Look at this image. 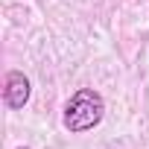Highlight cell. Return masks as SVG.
<instances>
[{
	"label": "cell",
	"instance_id": "cell-3",
	"mask_svg": "<svg viewBox=\"0 0 149 149\" xmlns=\"http://www.w3.org/2000/svg\"><path fill=\"white\" fill-rule=\"evenodd\" d=\"M18 149H29V146H18Z\"/></svg>",
	"mask_w": 149,
	"mask_h": 149
},
{
	"label": "cell",
	"instance_id": "cell-1",
	"mask_svg": "<svg viewBox=\"0 0 149 149\" xmlns=\"http://www.w3.org/2000/svg\"><path fill=\"white\" fill-rule=\"evenodd\" d=\"M105 117V102L100 97V91L94 88H79L76 94H70V100L64 102V114L61 123L70 134H85L91 129H97Z\"/></svg>",
	"mask_w": 149,
	"mask_h": 149
},
{
	"label": "cell",
	"instance_id": "cell-2",
	"mask_svg": "<svg viewBox=\"0 0 149 149\" xmlns=\"http://www.w3.org/2000/svg\"><path fill=\"white\" fill-rule=\"evenodd\" d=\"M29 94H32L29 79L24 76L21 70H9V73H6V85H3V102H6V108L21 111V108L29 102Z\"/></svg>",
	"mask_w": 149,
	"mask_h": 149
}]
</instances>
